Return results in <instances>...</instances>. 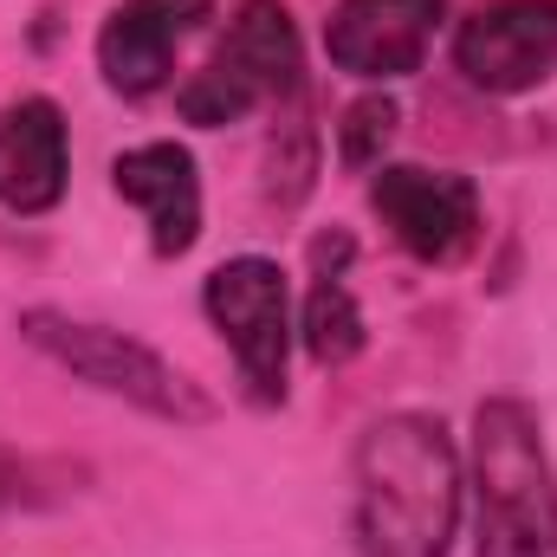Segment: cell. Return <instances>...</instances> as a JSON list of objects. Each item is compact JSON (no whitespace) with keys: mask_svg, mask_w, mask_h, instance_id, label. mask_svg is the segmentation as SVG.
<instances>
[{"mask_svg":"<svg viewBox=\"0 0 557 557\" xmlns=\"http://www.w3.org/2000/svg\"><path fill=\"white\" fill-rule=\"evenodd\" d=\"M460 454L441 416L396 409L357 434L350 454V539L357 557H447L460 525Z\"/></svg>","mask_w":557,"mask_h":557,"instance_id":"6da1fadb","label":"cell"},{"mask_svg":"<svg viewBox=\"0 0 557 557\" xmlns=\"http://www.w3.org/2000/svg\"><path fill=\"white\" fill-rule=\"evenodd\" d=\"M480 557H557V473L532 403L493 396L473 416Z\"/></svg>","mask_w":557,"mask_h":557,"instance_id":"7a4b0ae2","label":"cell"},{"mask_svg":"<svg viewBox=\"0 0 557 557\" xmlns=\"http://www.w3.org/2000/svg\"><path fill=\"white\" fill-rule=\"evenodd\" d=\"M20 337H26L39 357H52L59 370H72L78 383H91V389L131 403V409H143V416L175 421V428L214 421V403H208L169 357H156L149 344L111 331V324H91V318L33 305V311H20Z\"/></svg>","mask_w":557,"mask_h":557,"instance_id":"3957f363","label":"cell"},{"mask_svg":"<svg viewBox=\"0 0 557 557\" xmlns=\"http://www.w3.org/2000/svg\"><path fill=\"white\" fill-rule=\"evenodd\" d=\"M298 65H305V52H298L292 7L285 0H240L234 20H227V39L175 91V111H182V124L227 131V124L253 117L260 104L292 98L298 91Z\"/></svg>","mask_w":557,"mask_h":557,"instance_id":"277c9868","label":"cell"},{"mask_svg":"<svg viewBox=\"0 0 557 557\" xmlns=\"http://www.w3.org/2000/svg\"><path fill=\"white\" fill-rule=\"evenodd\" d=\"M201 305H208L221 344L234 350L247 396L260 409H278L285 403V350H292V292H285L278 260H267V253L221 260L201 285Z\"/></svg>","mask_w":557,"mask_h":557,"instance_id":"5b68a950","label":"cell"},{"mask_svg":"<svg viewBox=\"0 0 557 557\" xmlns=\"http://www.w3.org/2000/svg\"><path fill=\"white\" fill-rule=\"evenodd\" d=\"M454 72L486 98L539 91L557 72V0H493L460 20Z\"/></svg>","mask_w":557,"mask_h":557,"instance_id":"8992f818","label":"cell"},{"mask_svg":"<svg viewBox=\"0 0 557 557\" xmlns=\"http://www.w3.org/2000/svg\"><path fill=\"white\" fill-rule=\"evenodd\" d=\"M370 208L383 227L428 267H447L473 247L480 234V188L454 169H421V162H389L370 182Z\"/></svg>","mask_w":557,"mask_h":557,"instance_id":"52a82bcc","label":"cell"},{"mask_svg":"<svg viewBox=\"0 0 557 557\" xmlns=\"http://www.w3.org/2000/svg\"><path fill=\"white\" fill-rule=\"evenodd\" d=\"M441 20H447V0H337L324 20V52L337 72L363 85H389L421 72Z\"/></svg>","mask_w":557,"mask_h":557,"instance_id":"ba28073f","label":"cell"},{"mask_svg":"<svg viewBox=\"0 0 557 557\" xmlns=\"http://www.w3.org/2000/svg\"><path fill=\"white\" fill-rule=\"evenodd\" d=\"M214 0H117L98 33V72L117 98H149L169 85L175 46L208 20Z\"/></svg>","mask_w":557,"mask_h":557,"instance_id":"9c48e42d","label":"cell"},{"mask_svg":"<svg viewBox=\"0 0 557 557\" xmlns=\"http://www.w3.org/2000/svg\"><path fill=\"white\" fill-rule=\"evenodd\" d=\"M111 188L143 208L149 221V247L162 260L188 253L201 240V175H195V156L182 143H137L111 162Z\"/></svg>","mask_w":557,"mask_h":557,"instance_id":"30bf717a","label":"cell"},{"mask_svg":"<svg viewBox=\"0 0 557 557\" xmlns=\"http://www.w3.org/2000/svg\"><path fill=\"white\" fill-rule=\"evenodd\" d=\"M72 175V143L52 98H13L0 104V208L7 214H46L59 208Z\"/></svg>","mask_w":557,"mask_h":557,"instance_id":"8fae6325","label":"cell"},{"mask_svg":"<svg viewBox=\"0 0 557 557\" xmlns=\"http://www.w3.org/2000/svg\"><path fill=\"white\" fill-rule=\"evenodd\" d=\"M344 260H350V234L318 240V273L305 292V350L331 370L363 350V311H357V292L344 278Z\"/></svg>","mask_w":557,"mask_h":557,"instance_id":"7c38bea8","label":"cell"},{"mask_svg":"<svg viewBox=\"0 0 557 557\" xmlns=\"http://www.w3.org/2000/svg\"><path fill=\"white\" fill-rule=\"evenodd\" d=\"M65 493H78V467L39 460L0 441V506L7 512H39V506H59Z\"/></svg>","mask_w":557,"mask_h":557,"instance_id":"4fadbf2b","label":"cell"},{"mask_svg":"<svg viewBox=\"0 0 557 557\" xmlns=\"http://www.w3.org/2000/svg\"><path fill=\"white\" fill-rule=\"evenodd\" d=\"M389 137H396V104L389 98H357L344 111V124H337V149H344L350 169H370Z\"/></svg>","mask_w":557,"mask_h":557,"instance_id":"5bb4252c","label":"cell"}]
</instances>
